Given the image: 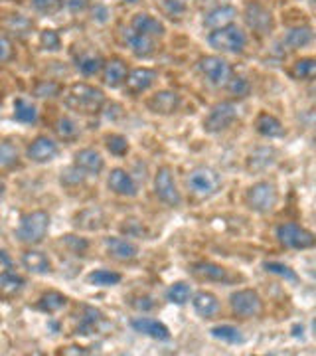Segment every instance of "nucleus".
Listing matches in <instances>:
<instances>
[{
  "label": "nucleus",
  "mask_w": 316,
  "mask_h": 356,
  "mask_svg": "<svg viewBox=\"0 0 316 356\" xmlns=\"http://www.w3.org/2000/svg\"><path fill=\"white\" fill-rule=\"evenodd\" d=\"M63 102L69 109H74L77 113L95 115L101 113L107 99H105V93L99 88L85 83V81H77V83H72L67 88L65 95H63Z\"/></svg>",
  "instance_id": "1"
},
{
  "label": "nucleus",
  "mask_w": 316,
  "mask_h": 356,
  "mask_svg": "<svg viewBox=\"0 0 316 356\" xmlns=\"http://www.w3.org/2000/svg\"><path fill=\"white\" fill-rule=\"evenodd\" d=\"M50 232V214L46 210H32L20 216L16 238L26 245H38Z\"/></svg>",
  "instance_id": "2"
},
{
  "label": "nucleus",
  "mask_w": 316,
  "mask_h": 356,
  "mask_svg": "<svg viewBox=\"0 0 316 356\" xmlns=\"http://www.w3.org/2000/svg\"><path fill=\"white\" fill-rule=\"evenodd\" d=\"M186 186L194 198L210 200L222 191V177L210 166H196L186 177Z\"/></svg>",
  "instance_id": "3"
},
{
  "label": "nucleus",
  "mask_w": 316,
  "mask_h": 356,
  "mask_svg": "<svg viewBox=\"0 0 316 356\" xmlns=\"http://www.w3.org/2000/svg\"><path fill=\"white\" fill-rule=\"evenodd\" d=\"M208 46L222 54H243L247 48V34L238 24L224 26L208 34Z\"/></svg>",
  "instance_id": "4"
},
{
  "label": "nucleus",
  "mask_w": 316,
  "mask_h": 356,
  "mask_svg": "<svg viewBox=\"0 0 316 356\" xmlns=\"http://www.w3.org/2000/svg\"><path fill=\"white\" fill-rule=\"evenodd\" d=\"M245 206L257 214H269L277 208L278 191L277 186L269 180H259L251 184L245 192Z\"/></svg>",
  "instance_id": "5"
},
{
  "label": "nucleus",
  "mask_w": 316,
  "mask_h": 356,
  "mask_svg": "<svg viewBox=\"0 0 316 356\" xmlns=\"http://www.w3.org/2000/svg\"><path fill=\"white\" fill-rule=\"evenodd\" d=\"M275 238L277 242L287 248V250H294V252H303V250H310L316 245L315 234L310 229H306L297 222H283L275 228Z\"/></svg>",
  "instance_id": "6"
},
{
  "label": "nucleus",
  "mask_w": 316,
  "mask_h": 356,
  "mask_svg": "<svg viewBox=\"0 0 316 356\" xmlns=\"http://www.w3.org/2000/svg\"><path fill=\"white\" fill-rule=\"evenodd\" d=\"M243 20L259 36H271L275 30V16L259 0H247L243 6Z\"/></svg>",
  "instance_id": "7"
},
{
  "label": "nucleus",
  "mask_w": 316,
  "mask_h": 356,
  "mask_svg": "<svg viewBox=\"0 0 316 356\" xmlns=\"http://www.w3.org/2000/svg\"><path fill=\"white\" fill-rule=\"evenodd\" d=\"M154 194L168 208L182 206V192L178 188L174 170L170 166H160L154 175Z\"/></svg>",
  "instance_id": "8"
},
{
  "label": "nucleus",
  "mask_w": 316,
  "mask_h": 356,
  "mask_svg": "<svg viewBox=\"0 0 316 356\" xmlns=\"http://www.w3.org/2000/svg\"><path fill=\"white\" fill-rule=\"evenodd\" d=\"M238 121V107L231 102L215 103L214 107L203 117L202 127L210 135H219L228 131L233 123Z\"/></svg>",
  "instance_id": "9"
},
{
  "label": "nucleus",
  "mask_w": 316,
  "mask_h": 356,
  "mask_svg": "<svg viewBox=\"0 0 316 356\" xmlns=\"http://www.w3.org/2000/svg\"><path fill=\"white\" fill-rule=\"evenodd\" d=\"M229 305H231L233 315H238L241 318H257L261 317L263 311H265L263 299L255 289H238V291H233L231 297H229Z\"/></svg>",
  "instance_id": "10"
},
{
  "label": "nucleus",
  "mask_w": 316,
  "mask_h": 356,
  "mask_svg": "<svg viewBox=\"0 0 316 356\" xmlns=\"http://www.w3.org/2000/svg\"><path fill=\"white\" fill-rule=\"evenodd\" d=\"M198 70L206 77V81L215 86V88H226L229 77L233 76L231 65L222 56H202L198 62Z\"/></svg>",
  "instance_id": "11"
},
{
  "label": "nucleus",
  "mask_w": 316,
  "mask_h": 356,
  "mask_svg": "<svg viewBox=\"0 0 316 356\" xmlns=\"http://www.w3.org/2000/svg\"><path fill=\"white\" fill-rule=\"evenodd\" d=\"M192 277L208 283H231V281L240 280V275H233L226 266H219L215 261H196L190 266Z\"/></svg>",
  "instance_id": "12"
},
{
  "label": "nucleus",
  "mask_w": 316,
  "mask_h": 356,
  "mask_svg": "<svg viewBox=\"0 0 316 356\" xmlns=\"http://www.w3.org/2000/svg\"><path fill=\"white\" fill-rule=\"evenodd\" d=\"M156 79H158V72L142 65V67H135L126 74L123 86H125V91L131 97H139L142 93H147L149 89L154 88Z\"/></svg>",
  "instance_id": "13"
},
{
  "label": "nucleus",
  "mask_w": 316,
  "mask_h": 356,
  "mask_svg": "<svg viewBox=\"0 0 316 356\" xmlns=\"http://www.w3.org/2000/svg\"><path fill=\"white\" fill-rule=\"evenodd\" d=\"M180 107H182V95L172 89H160L147 99V109L151 113L160 115V117L178 113Z\"/></svg>",
  "instance_id": "14"
},
{
  "label": "nucleus",
  "mask_w": 316,
  "mask_h": 356,
  "mask_svg": "<svg viewBox=\"0 0 316 356\" xmlns=\"http://www.w3.org/2000/svg\"><path fill=\"white\" fill-rule=\"evenodd\" d=\"M58 154H60V145L48 135H38L26 149L28 161H32L34 165H48L58 159Z\"/></svg>",
  "instance_id": "15"
},
{
  "label": "nucleus",
  "mask_w": 316,
  "mask_h": 356,
  "mask_svg": "<svg viewBox=\"0 0 316 356\" xmlns=\"http://www.w3.org/2000/svg\"><path fill=\"white\" fill-rule=\"evenodd\" d=\"M107 188L121 198H135L139 194V186L133 175L125 168H113L107 177Z\"/></svg>",
  "instance_id": "16"
},
{
  "label": "nucleus",
  "mask_w": 316,
  "mask_h": 356,
  "mask_svg": "<svg viewBox=\"0 0 316 356\" xmlns=\"http://www.w3.org/2000/svg\"><path fill=\"white\" fill-rule=\"evenodd\" d=\"M74 166L77 170H81L85 177H99L103 170H105V159L97 149H81L77 151L74 156Z\"/></svg>",
  "instance_id": "17"
},
{
  "label": "nucleus",
  "mask_w": 316,
  "mask_h": 356,
  "mask_svg": "<svg viewBox=\"0 0 316 356\" xmlns=\"http://www.w3.org/2000/svg\"><path fill=\"white\" fill-rule=\"evenodd\" d=\"M131 327H133L135 332H139L142 337H149V339H154V341H163V343L170 341V329L158 318L135 317L131 321Z\"/></svg>",
  "instance_id": "18"
},
{
  "label": "nucleus",
  "mask_w": 316,
  "mask_h": 356,
  "mask_svg": "<svg viewBox=\"0 0 316 356\" xmlns=\"http://www.w3.org/2000/svg\"><path fill=\"white\" fill-rule=\"evenodd\" d=\"M105 250L117 261H133L139 257V245L123 236H111L105 238Z\"/></svg>",
  "instance_id": "19"
},
{
  "label": "nucleus",
  "mask_w": 316,
  "mask_h": 356,
  "mask_svg": "<svg viewBox=\"0 0 316 356\" xmlns=\"http://www.w3.org/2000/svg\"><path fill=\"white\" fill-rule=\"evenodd\" d=\"M128 28H133L135 32H139V34H142V36H149V38L152 40L163 38V36L166 34L165 22H163V20H158L156 16H152V14L149 13L135 14Z\"/></svg>",
  "instance_id": "20"
},
{
  "label": "nucleus",
  "mask_w": 316,
  "mask_h": 356,
  "mask_svg": "<svg viewBox=\"0 0 316 356\" xmlns=\"http://www.w3.org/2000/svg\"><path fill=\"white\" fill-rule=\"evenodd\" d=\"M123 40H125L126 48L133 51V56H137L140 60L152 58L156 51V42L149 36H142L139 32H135L133 28H125L123 30Z\"/></svg>",
  "instance_id": "21"
},
{
  "label": "nucleus",
  "mask_w": 316,
  "mask_h": 356,
  "mask_svg": "<svg viewBox=\"0 0 316 356\" xmlns=\"http://www.w3.org/2000/svg\"><path fill=\"white\" fill-rule=\"evenodd\" d=\"M126 74H128V67H126L125 60H121V58H111V60H107V62L103 64L101 76L103 83H105L107 88H123Z\"/></svg>",
  "instance_id": "22"
},
{
  "label": "nucleus",
  "mask_w": 316,
  "mask_h": 356,
  "mask_svg": "<svg viewBox=\"0 0 316 356\" xmlns=\"http://www.w3.org/2000/svg\"><path fill=\"white\" fill-rule=\"evenodd\" d=\"M20 264H22L26 271H30L34 275H50L53 271L51 259L40 250H26L22 257H20Z\"/></svg>",
  "instance_id": "23"
},
{
  "label": "nucleus",
  "mask_w": 316,
  "mask_h": 356,
  "mask_svg": "<svg viewBox=\"0 0 316 356\" xmlns=\"http://www.w3.org/2000/svg\"><path fill=\"white\" fill-rule=\"evenodd\" d=\"M238 18V8L231 4H219L212 8L210 13L203 16V28H208L210 32L224 28V26L233 24V20Z\"/></svg>",
  "instance_id": "24"
},
{
  "label": "nucleus",
  "mask_w": 316,
  "mask_h": 356,
  "mask_svg": "<svg viewBox=\"0 0 316 356\" xmlns=\"http://www.w3.org/2000/svg\"><path fill=\"white\" fill-rule=\"evenodd\" d=\"M192 307H194V313L202 318H212L219 313V299L217 295L212 291H198L192 293Z\"/></svg>",
  "instance_id": "25"
},
{
  "label": "nucleus",
  "mask_w": 316,
  "mask_h": 356,
  "mask_svg": "<svg viewBox=\"0 0 316 356\" xmlns=\"http://www.w3.org/2000/svg\"><path fill=\"white\" fill-rule=\"evenodd\" d=\"M255 131L261 137H265V139H281L287 133L285 127H283V123H281V119L275 117V115L267 113V111H261V113L257 115V119H255Z\"/></svg>",
  "instance_id": "26"
},
{
  "label": "nucleus",
  "mask_w": 316,
  "mask_h": 356,
  "mask_svg": "<svg viewBox=\"0 0 316 356\" xmlns=\"http://www.w3.org/2000/svg\"><path fill=\"white\" fill-rule=\"evenodd\" d=\"M313 40H315V32L310 26H294L291 30H287V34L283 36V44L289 50H303L313 44Z\"/></svg>",
  "instance_id": "27"
},
{
  "label": "nucleus",
  "mask_w": 316,
  "mask_h": 356,
  "mask_svg": "<svg viewBox=\"0 0 316 356\" xmlns=\"http://www.w3.org/2000/svg\"><path fill=\"white\" fill-rule=\"evenodd\" d=\"M26 280L22 275L14 273V271H0V297L4 299H13L16 295L24 291Z\"/></svg>",
  "instance_id": "28"
},
{
  "label": "nucleus",
  "mask_w": 316,
  "mask_h": 356,
  "mask_svg": "<svg viewBox=\"0 0 316 356\" xmlns=\"http://www.w3.org/2000/svg\"><path fill=\"white\" fill-rule=\"evenodd\" d=\"M103 64H105V60L101 58V54H97V51H83L76 58L77 72L85 77L97 76L103 70Z\"/></svg>",
  "instance_id": "29"
},
{
  "label": "nucleus",
  "mask_w": 316,
  "mask_h": 356,
  "mask_svg": "<svg viewBox=\"0 0 316 356\" xmlns=\"http://www.w3.org/2000/svg\"><path fill=\"white\" fill-rule=\"evenodd\" d=\"M103 323V313L95 307H83V315L79 318V325L76 327V334L88 337L99 329V325Z\"/></svg>",
  "instance_id": "30"
},
{
  "label": "nucleus",
  "mask_w": 316,
  "mask_h": 356,
  "mask_svg": "<svg viewBox=\"0 0 316 356\" xmlns=\"http://www.w3.org/2000/svg\"><path fill=\"white\" fill-rule=\"evenodd\" d=\"M278 153L273 147H263V149H257L255 153L249 154L247 159V168L257 172V170H267L269 166H273L277 163Z\"/></svg>",
  "instance_id": "31"
},
{
  "label": "nucleus",
  "mask_w": 316,
  "mask_h": 356,
  "mask_svg": "<svg viewBox=\"0 0 316 356\" xmlns=\"http://www.w3.org/2000/svg\"><path fill=\"white\" fill-rule=\"evenodd\" d=\"M13 109L14 119L18 123H22V125H34V123H38V109H36V105L32 102H28V99H24V97H16Z\"/></svg>",
  "instance_id": "32"
},
{
  "label": "nucleus",
  "mask_w": 316,
  "mask_h": 356,
  "mask_svg": "<svg viewBox=\"0 0 316 356\" xmlns=\"http://www.w3.org/2000/svg\"><path fill=\"white\" fill-rule=\"evenodd\" d=\"M65 305H67V297L63 293L48 291L40 297L38 303H36V309L42 311V313H46V315H53V313L62 311Z\"/></svg>",
  "instance_id": "33"
},
{
  "label": "nucleus",
  "mask_w": 316,
  "mask_h": 356,
  "mask_svg": "<svg viewBox=\"0 0 316 356\" xmlns=\"http://www.w3.org/2000/svg\"><path fill=\"white\" fill-rule=\"evenodd\" d=\"M289 76L297 81H310L316 76V60L315 58H299L291 65Z\"/></svg>",
  "instance_id": "34"
},
{
  "label": "nucleus",
  "mask_w": 316,
  "mask_h": 356,
  "mask_svg": "<svg viewBox=\"0 0 316 356\" xmlns=\"http://www.w3.org/2000/svg\"><path fill=\"white\" fill-rule=\"evenodd\" d=\"M88 281L95 287H115L123 281V275L113 269H95L88 275Z\"/></svg>",
  "instance_id": "35"
},
{
  "label": "nucleus",
  "mask_w": 316,
  "mask_h": 356,
  "mask_svg": "<svg viewBox=\"0 0 316 356\" xmlns=\"http://www.w3.org/2000/svg\"><path fill=\"white\" fill-rule=\"evenodd\" d=\"M210 334H212L214 339H217V341H222V343L226 344L245 343L243 332H241L238 327H233V325H217V327H212V329H210Z\"/></svg>",
  "instance_id": "36"
},
{
  "label": "nucleus",
  "mask_w": 316,
  "mask_h": 356,
  "mask_svg": "<svg viewBox=\"0 0 316 356\" xmlns=\"http://www.w3.org/2000/svg\"><path fill=\"white\" fill-rule=\"evenodd\" d=\"M53 129H56V135L60 137L62 140H65V143H72V140H76L77 137H79V125H77L76 119H72L69 115H62L58 121H56V125H53Z\"/></svg>",
  "instance_id": "37"
},
{
  "label": "nucleus",
  "mask_w": 316,
  "mask_h": 356,
  "mask_svg": "<svg viewBox=\"0 0 316 356\" xmlns=\"http://www.w3.org/2000/svg\"><path fill=\"white\" fill-rule=\"evenodd\" d=\"M166 301L172 303V305H186L190 299H192V287H190L186 281H176L172 283L165 293Z\"/></svg>",
  "instance_id": "38"
},
{
  "label": "nucleus",
  "mask_w": 316,
  "mask_h": 356,
  "mask_svg": "<svg viewBox=\"0 0 316 356\" xmlns=\"http://www.w3.org/2000/svg\"><path fill=\"white\" fill-rule=\"evenodd\" d=\"M105 149L113 154V156H117V159H123V156H126L128 151H131V143H128V139H126L125 135H121V133H111V135L105 137Z\"/></svg>",
  "instance_id": "39"
},
{
  "label": "nucleus",
  "mask_w": 316,
  "mask_h": 356,
  "mask_svg": "<svg viewBox=\"0 0 316 356\" xmlns=\"http://www.w3.org/2000/svg\"><path fill=\"white\" fill-rule=\"evenodd\" d=\"M20 161L18 147L13 140L0 139V168H14Z\"/></svg>",
  "instance_id": "40"
},
{
  "label": "nucleus",
  "mask_w": 316,
  "mask_h": 356,
  "mask_svg": "<svg viewBox=\"0 0 316 356\" xmlns=\"http://www.w3.org/2000/svg\"><path fill=\"white\" fill-rule=\"evenodd\" d=\"M2 26H4L6 32H13L16 36H26V34L32 30V26L34 24H32L26 16H22V14H8L6 20L2 22Z\"/></svg>",
  "instance_id": "41"
},
{
  "label": "nucleus",
  "mask_w": 316,
  "mask_h": 356,
  "mask_svg": "<svg viewBox=\"0 0 316 356\" xmlns=\"http://www.w3.org/2000/svg\"><path fill=\"white\" fill-rule=\"evenodd\" d=\"M40 48L44 51H50V54H56V51L62 50V36L60 32H56L53 28H44L40 32Z\"/></svg>",
  "instance_id": "42"
},
{
  "label": "nucleus",
  "mask_w": 316,
  "mask_h": 356,
  "mask_svg": "<svg viewBox=\"0 0 316 356\" xmlns=\"http://www.w3.org/2000/svg\"><path fill=\"white\" fill-rule=\"evenodd\" d=\"M263 269H265L267 273L277 275L281 280L291 281V283H297V281H299L297 271H294L292 267L285 266V264H278V261H265V264H263Z\"/></svg>",
  "instance_id": "43"
},
{
  "label": "nucleus",
  "mask_w": 316,
  "mask_h": 356,
  "mask_svg": "<svg viewBox=\"0 0 316 356\" xmlns=\"http://www.w3.org/2000/svg\"><path fill=\"white\" fill-rule=\"evenodd\" d=\"M226 89H228L229 95L241 99V97H247V95H249L251 83H249V79H245L243 76H231L228 83H226Z\"/></svg>",
  "instance_id": "44"
},
{
  "label": "nucleus",
  "mask_w": 316,
  "mask_h": 356,
  "mask_svg": "<svg viewBox=\"0 0 316 356\" xmlns=\"http://www.w3.org/2000/svg\"><path fill=\"white\" fill-rule=\"evenodd\" d=\"M60 93H62V86L58 81H51V79H44L34 88L36 97H58Z\"/></svg>",
  "instance_id": "45"
},
{
  "label": "nucleus",
  "mask_w": 316,
  "mask_h": 356,
  "mask_svg": "<svg viewBox=\"0 0 316 356\" xmlns=\"http://www.w3.org/2000/svg\"><path fill=\"white\" fill-rule=\"evenodd\" d=\"M62 243L72 252V254H76V255H83L85 252L89 250V242L85 240V238H79V236H63V240Z\"/></svg>",
  "instance_id": "46"
},
{
  "label": "nucleus",
  "mask_w": 316,
  "mask_h": 356,
  "mask_svg": "<svg viewBox=\"0 0 316 356\" xmlns=\"http://www.w3.org/2000/svg\"><path fill=\"white\" fill-rule=\"evenodd\" d=\"M163 8L168 16L180 18L188 10V0H163Z\"/></svg>",
  "instance_id": "47"
},
{
  "label": "nucleus",
  "mask_w": 316,
  "mask_h": 356,
  "mask_svg": "<svg viewBox=\"0 0 316 356\" xmlns=\"http://www.w3.org/2000/svg\"><path fill=\"white\" fill-rule=\"evenodd\" d=\"M91 6V0H60V8L69 14L85 13Z\"/></svg>",
  "instance_id": "48"
},
{
  "label": "nucleus",
  "mask_w": 316,
  "mask_h": 356,
  "mask_svg": "<svg viewBox=\"0 0 316 356\" xmlns=\"http://www.w3.org/2000/svg\"><path fill=\"white\" fill-rule=\"evenodd\" d=\"M32 8L40 14H53L60 8V0H30Z\"/></svg>",
  "instance_id": "49"
},
{
  "label": "nucleus",
  "mask_w": 316,
  "mask_h": 356,
  "mask_svg": "<svg viewBox=\"0 0 316 356\" xmlns=\"http://www.w3.org/2000/svg\"><path fill=\"white\" fill-rule=\"evenodd\" d=\"M14 60V46L8 36L0 34V64H8Z\"/></svg>",
  "instance_id": "50"
},
{
  "label": "nucleus",
  "mask_w": 316,
  "mask_h": 356,
  "mask_svg": "<svg viewBox=\"0 0 316 356\" xmlns=\"http://www.w3.org/2000/svg\"><path fill=\"white\" fill-rule=\"evenodd\" d=\"M85 180V175L81 170H77L76 166H69L65 172H62L63 184H81Z\"/></svg>",
  "instance_id": "51"
},
{
  "label": "nucleus",
  "mask_w": 316,
  "mask_h": 356,
  "mask_svg": "<svg viewBox=\"0 0 316 356\" xmlns=\"http://www.w3.org/2000/svg\"><path fill=\"white\" fill-rule=\"evenodd\" d=\"M133 307H135V309H139V311H151L152 307H154V303H152V297H149V295H142V297H139V299H135V301H133Z\"/></svg>",
  "instance_id": "52"
},
{
  "label": "nucleus",
  "mask_w": 316,
  "mask_h": 356,
  "mask_svg": "<svg viewBox=\"0 0 316 356\" xmlns=\"http://www.w3.org/2000/svg\"><path fill=\"white\" fill-rule=\"evenodd\" d=\"M89 350L85 348H81V346H67V348H63V355H88Z\"/></svg>",
  "instance_id": "53"
},
{
  "label": "nucleus",
  "mask_w": 316,
  "mask_h": 356,
  "mask_svg": "<svg viewBox=\"0 0 316 356\" xmlns=\"http://www.w3.org/2000/svg\"><path fill=\"white\" fill-rule=\"evenodd\" d=\"M123 4H139V2H142V0H121Z\"/></svg>",
  "instance_id": "54"
}]
</instances>
